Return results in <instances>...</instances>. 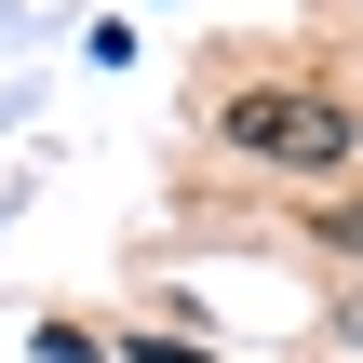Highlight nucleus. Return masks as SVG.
<instances>
[{"label":"nucleus","instance_id":"nucleus-1","mask_svg":"<svg viewBox=\"0 0 363 363\" xmlns=\"http://www.w3.org/2000/svg\"><path fill=\"white\" fill-rule=\"evenodd\" d=\"M229 148H256L283 175H337L350 162V108H323V94H242L229 108Z\"/></svg>","mask_w":363,"mask_h":363},{"label":"nucleus","instance_id":"nucleus-2","mask_svg":"<svg viewBox=\"0 0 363 363\" xmlns=\"http://www.w3.org/2000/svg\"><path fill=\"white\" fill-rule=\"evenodd\" d=\"M121 363H202V350H175V337H148V350H121Z\"/></svg>","mask_w":363,"mask_h":363},{"label":"nucleus","instance_id":"nucleus-3","mask_svg":"<svg viewBox=\"0 0 363 363\" xmlns=\"http://www.w3.org/2000/svg\"><path fill=\"white\" fill-rule=\"evenodd\" d=\"M337 242H350V256H363V216H337Z\"/></svg>","mask_w":363,"mask_h":363}]
</instances>
